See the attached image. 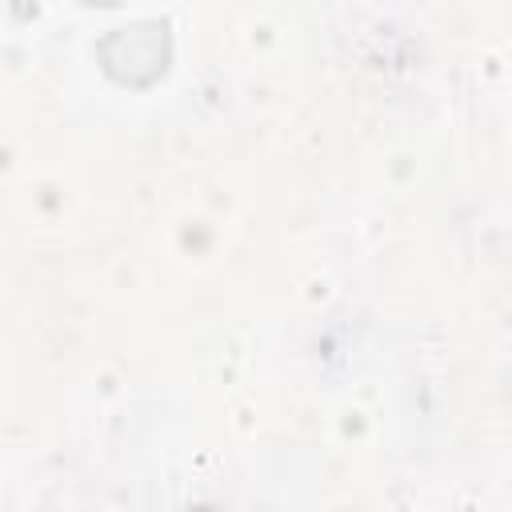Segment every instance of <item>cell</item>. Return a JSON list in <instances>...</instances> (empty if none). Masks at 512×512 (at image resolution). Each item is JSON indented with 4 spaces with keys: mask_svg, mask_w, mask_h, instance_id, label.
<instances>
[{
    "mask_svg": "<svg viewBox=\"0 0 512 512\" xmlns=\"http://www.w3.org/2000/svg\"><path fill=\"white\" fill-rule=\"evenodd\" d=\"M96 64L120 88H132V92L152 88L172 68V24L132 20L120 28H108L96 40Z\"/></svg>",
    "mask_w": 512,
    "mask_h": 512,
    "instance_id": "obj_1",
    "label": "cell"
},
{
    "mask_svg": "<svg viewBox=\"0 0 512 512\" xmlns=\"http://www.w3.org/2000/svg\"><path fill=\"white\" fill-rule=\"evenodd\" d=\"M80 4H88V8H120L128 0H80Z\"/></svg>",
    "mask_w": 512,
    "mask_h": 512,
    "instance_id": "obj_2",
    "label": "cell"
}]
</instances>
